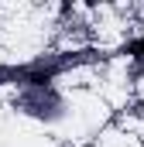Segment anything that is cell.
<instances>
[{"instance_id":"6da1fadb","label":"cell","mask_w":144,"mask_h":147,"mask_svg":"<svg viewBox=\"0 0 144 147\" xmlns=\"http://www.w3.org/2000/svg\"><path fill=\"white\" fill-rule=\"evenodd\" d=\"M124 55H134V58L141 62V69H144V34L137 38V41H130V45L124 48Z\"/></svg>"}]
</instances>
